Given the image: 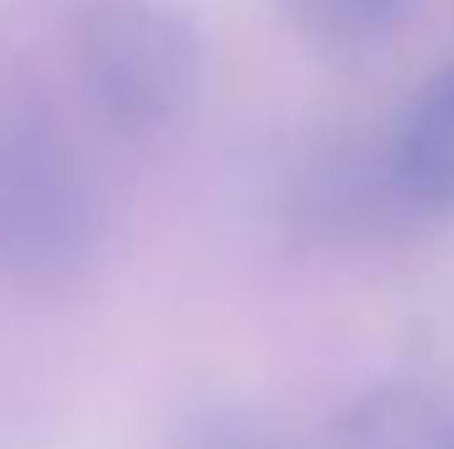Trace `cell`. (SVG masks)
<instances>
[{
  "instance_id": "6da1fadb",
  "label": "cell",
  "mask_w": 454,
  "mask_h": 449,
  "mask_svg": "<svg viewBox=\"0 0 454 449\" xmlns=\"http://www.w3.org/2000/svg\"><path fill=\"white\" fill-rule=\"evenodd\" d=\"M106 248V196L90 159L37 106L0 116V275L64 291Z\"/></svg>"
},
{
  "instance_id": "7a4b0ae2",
  "label": "cell",
  "mask_w": 454,
  "mask_h": 449,
  "mask_svg": "<svg viewBox=\"0 0 454 449\" xmlns=\"http://www.w3.org/2000/svg\"><path fill=\"white\" fill-rule=\"evenodd\" d=\"M69 64L90 116L116 138L180 127L207 91V37L164 0H90L69 27Z\"/></svg>"
},
{
  "instance_id": "3957f363",
  "label": "cell",
  "mask_w": 454,
  "mask_h": 449,
  "mask_svg": "<svg viewBox=\"0 0 454 449\" xmlns=\"http://www.w3.org/2000/svg\"><path fill=\"white\" fill-rule=\"evenodd\" d=\"M380 154L407 217H454V59L412 91Z\"/></svg>"
},
{
  "instance_id": "277c9868",
  "label": "cell",
  "mask_w": 454,
  "mask_h": 449,
  "mask_svg": "<svg viewBox=\"0 0 454 449\" xmlns=\"http://www.w3.org/2000/svg\"><path fill=\"white\" fill-rule=\"evenodd\" d=\"M333 449H454V402L423 381H370L328 418Z\"/></svg>"
},
{
  "instance_id": "5b68a950",
  "label": "cell",
  "mask_w": 454,
  "mask_h": 449,
  "mask_svg": "<svg viewBox=\"0 0 454 449\" xmlns=\"http://www.w3.org/2000/svg\"><path fill=\"white\" fill-rule=\"evenodd\" d=\"M275 5L312 48L339 59L380 53L418 16V0H275Z\"/></svg>"
},
{
  "instance_id": "8992f818",
  "label": "cell",
  "mask_w": 454,
  "mask_h": 449,
  "mask_svg": "<svg viewBox=\"0 0 454 449\" xmlns=\"http://www.w3.org/2000/svg\"><path fill=\"white\" fill-rule=\"evenodd\" d=\"M175 449H296V439L248 402H196L175 423Z\"/></svg>"
}]
</instances>
